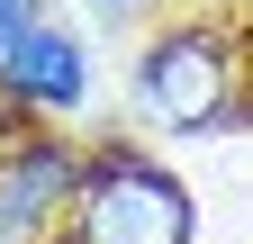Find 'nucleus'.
I'll return each mask as SVG.
<instances>
[{
	"mask_svg": "<svg viewBox=\"0 0 253 244\" xmlns=\"http://www.w3.org/2000/svg\"><path fill=\"white\" fill-rule=\"evenodd\" d=\"M82 244H190V190L154 163H100L82 181Z\"/></svg>",
	"mask_w": 253,
	"mask_h": 244,
	"instance_id": "obj_1",
	"label": "nucleus"
},
{
	"mask_svg": "<svg viewBox=\"0 0 253 244\" xmlns=\"http://www.w3.org/2000/svg\"><path fill=\"white\" fill-rule=\"evenodd\" d=\"M235 100V54L208 37V27H172L163 45L145 54V109L163 118V127H217Z\"/></svg>",
	"mask_w": 253,
	"mask_h": 244,
	"instance_id": "obj_2",
	"label": "nucleus"
},
{
	"mask_svg": "<svg viewBox=\"0 0 253 244\" xmlns=\"http://www.w3.org/2000/svg\"><path fill=\"white\" fill-rule=\"evenodd\" d=\"M0 81L18 90V100H37V109H73L82 100V45H73V27H27V37L0 54Z\"/></svg>",
	"mask_w": 253,
	"mask_h": 244,
	"instance_id": "obj_3",
	"label": "nucleus"
},
{
	"mask_svg": "<svg viewBox=\"0 0 253 244\" xmlns=\"http://www.w3.org/2000/svg\"><path fill=\"white\" fill-rule=\"evenodd\" d=\"M63 190H73V163H63L54 145H37V154H18V163H0V244H27V235L54 217Z\"/></svg>",
	"mask_w": 253,
	"mask_h": 244,
	"instance_id": "obj_4",
	"label": "nucleus"
},
{
	"mask_svg": "<svg viewBox=\"0 0 253 244\" xmlns=\"http://www.w3.org/2000/svg\"><path fill=\"white\" fill-rule=\"evenodd\" d=\"M27 27H37V0H0V54H9Z\"/></svg>",
	"mask_w": 253,
	"mask_h": 244,
	"instance_id": "obj_5",
	"label": "nucleus"
},
{
	"mask_svg": "<svg viewBox=\"0 0 253 244\" xmlns=\"http://www.w3.org/2000/svg\"><path fill=\"white\" fill-rule=\"evenodd\" d=\"M118 9H126V0H118Z\"/></svg>",
	"mask_w": 253,
	"mask_h": 244,
	"instance_id": "obj_6",
	"label": "nucleus"
}]
</instances>
